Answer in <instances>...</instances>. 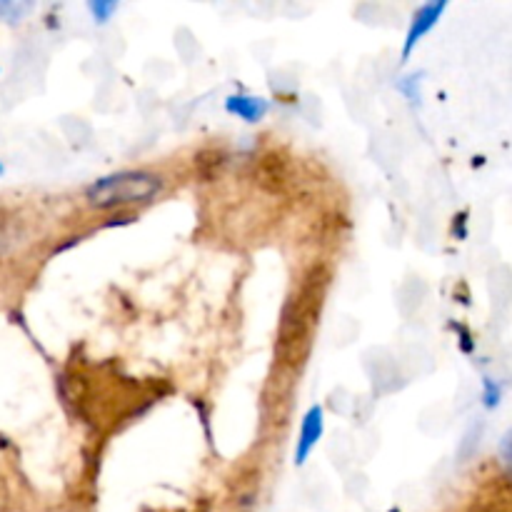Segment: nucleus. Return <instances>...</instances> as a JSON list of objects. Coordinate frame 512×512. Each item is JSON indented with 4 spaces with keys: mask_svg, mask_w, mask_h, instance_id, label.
<instances>
[{
    "mask_svg": "<svg viewBox=\"0 0 512 512\" xmlns=\"http://www.w3.org/2000/svg\"><path fill=\"white\" fill-rule=\"evenodd\" d=\"M500 395H503V388H500L493 378H485L483 380V403L488 405V408H498Z\"/></svg>",
    "mask_w": 512,
    "mask_h": 512,
    "instance_id": "obj_7",
    "label": "nucleus"
},
{
    "mask_svg": "<svg viewBox=\"0 0 512 512\" xmlns=\"http://www.w3.org/2000/svg\"><path fill=\"white\" fill-rule=\"evenodd\" d=\"M325 435V410L323 405H310L308 413L303 415V423H300V435L298 443H295V465L308 463L310 455L315 453L318 443Z\"/></svg>",
    "mask_w": 512,
    "mask_h": 512,
    "instance_id": "obj_3",
    "label": "nucleus"
},
{
    "mask_svg": "<svg viewBox=\"0 0 512 512\" xmlns=\"http://www.w3.org/2000/svg\"><path fill=\"white\" fill-rule=\"evenodd\" d=\"M445 10H448V0H430V3H423L415 10L413 18H410L408 33H405L403 40V53H400L403 63L413 55V50L418 48L420 40H423L425 35H430V30L440 23Z\"/></svg>",
    "mask_w": 512,
    "mask_h": 512,
    "instance_id": "obj_2",
    "label": "nucleus"
},
{
    "mask_svg": "<svg viewBox=\"0 0 512 512\" xmlns=\"http://www.w3.org/2000/svg\"><path fill=\"white\" fill-rule=\"evenodd\" d=\"M498 463L500 470L505 473V478L512 480V430L500 440V448H498Z\"/></svg>",
    "mask_w": 512,
    "mask_h": 512,
    "instance_id": "obj_6",
    "label": "nucleus"
},
{
    "mask_svg": "<svg viewBox=\"0 0 512 512\" xmlns=\"http://www.w3.org/2000/svg\"><path fill=\"white\" fill-rule=\"evenodd\" d=\"M30 5H13V3H3L0 5V15H3L8 23H15L20 18V13H28Z\"/></svg>",
    "mask_w": 512,
    "mask_h": 512,
    "instance_id": "obj_8",
    "label": "nucleus"
},
{
    "mask_svg": "<svg viewBox=\"0 0 512 512\" xmlns=\"http://www.w3.org/2000/svg\"><path fill=\"white\" fill-rule=\"evenodd\" d=\"M88 10L90 15H93L95 23L105 25L115 13H118V3H115V0H90Z\"/></svg>",
    "mask_w": 512,
    "mask_h": 512,
    "instance_id": "obj_5",
    "label": "nucleus"
},
{
    "mask_svg": "<svg viewBox=\"0 0 512 512\" xmlns=\"http://www.w3.org/2000/svg\"><path fill=\"white\" fill-rule=\"evenodd\" d=\"M163 190V178L150 170H118L85 188V203L95 210H118L145 205Z\"/></svg>",
    "mask_w": 512,
    "mask_h": 512,
    "instance_id": "obj_1",
    "label": "nucleus"
},
{
    "mask_svg": "<svg viewBox=\"0 0 512 512\" xmlns=\"http://www.w3.org/2000/svg\"><path fill=\"white\" fill-rule=\"evenodd\" d=\"M225 110L235 118L245 120V123H260L265 115L270 113V103L260 95L250 93H235L225 98Z\"/></svg>",
    "mask_w": 512,
    "mask_h": 512,
    "instance_id": "obj_4",
    "label": "nucleus"
},
{
    "mask_svg": "<svg viewBox=\"0 0 512 512\" xmlns=\"http://www.w3.org/2000/svg\"><path fill=\"white\" fill-rule=\"evenodd\" d=\"M5 173V165L3 163H0V175H3Z\"/></svg>",
    "mask_w": 512,
    "mask_h": 512,
    "instance_id": "obj_9",
    "label": "nucleus"
}]
</instances>
